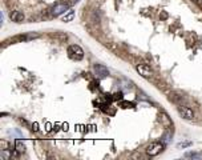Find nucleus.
Masks as SVG:
<instances>
[{
    "instance_id": "11",
    "label": "nucleus",
    "mask_w": 202,
    "mask_h": 160,
    "mask_svg": "<svg viewBox=\"0 0 202 160\" xmlns=\"http://www.w3.org/2000/svg\"><path fill=\"white\" fill-rule=\"evenodd\" d=\"M191 141H182V143H178V148H186V147H190L191 145Z\"/></svg>"
},
{
    "instance_id": "8",
    "label": "nucleus",
    "mask_w": 202,
    "mask_h": 160,
    "mask_svg": "<svg viewBox=\"0 0 202 160\" xmlns=\"http://www.w3.org/2000/svg\"><path fill=\"white\" fill-rule=\"evenodd\" d=\"M74 17V11L73 9H68L65 13H64L63 16V21L64 23H69V21H72Z\"/></svg>"
},
{
    "instance_id": "7",
    "label": "nucleus",
    "mask_w": 202,
    "mask_h": 160,
    "mask_svg": "<svg viewBox=\"0 0 202 160\" xmlns=\"http://www.w3.org/2000/svg\"><path fill=\"white\" fill-rule=\"evenodd\" d=\"M9 17L12 21H15V23H21V21L24 20V13L21 12V11H12V12L9 13Z\"/></svg>"
},
{
    "instance_id": "15",
    "label": "nucleus",
    "mask_w": 202,
    "mask_h": 160,
    "mask_svg": "<svg viewBox=\"0 0 202 160\" xmlns=\"http://www.w3.org/2000/svg\"><path fill=\"white\" fill-rule=\"evenodd\" d=\"M33 129H35V131L39 129V128H37V123H35V124H33Z\"/></svg>"
},
{
    "instance_id": "3",
    "label": "nucleus",
    "mask_w": 202,
    "mask_h": 160,
    "mask_svg": "<svg viewBox=\"0 0 202 160\" xmlns=\"http://www.w3.org/2000/svg\"><path fill=\"white\" fill-rule=\"evenodd\" d=\"M136 69H137L138 73H140L142 77H145V79H150V77L153 76V69L145 63L137 64V65H136Z\"/></svg>"
},
{
    "instance_id": "12",
    "label": "nucleus",
    "mask_w": 202,
    "mask_h": 160,
    "mask_svg": "<svg viewBox=\"0 0 202 160\" xmlns=\"http://www.w3.org/2000/svg\"><path fill=\"white\" fill-rule=\"evenodd\" d=\"M169 137H170V133L169 132L165 133L164 137H162V143H167V141H169Z\"/></svg>"
},
{
    "instance_id": "5",
    "label": "nucleus",
    "mask_w": 202,
    "mask_h": 160,
    "mask_svg": "<svg viewBox=\"0 0 202 160\" xmlns=\"http://www.w3.org/2000/svg\"><path fill=\"white\" fill-rule=\"evenodd\" d=\"M68 4L66 3H57V4H55L52 7V9H50V15L52 16H60L61 13H65L66 11H68Z\"/></svg>"
},
{
    "instance_id": "4",
    "label": "nucleus",
    "mask_w": 202,
    "mask_h": 160,
    "mask_svg": "<svg viewBox=\"0 0 202 160\" xmlns=\"http://www.w3.org/2000/svg\"><path fill=\"white\" fill-rule=\"evenodd\" d=\"M93 72H95V75L98 79H105V77L109 76V69L105 65H102V64H95Z\"/></svg>"
},
{
    "instance_id": "1",
    "label": "nucleus",
    "mask_w": 202,
    "mask_h": 160,
    "mask_svg": "<svg viewBox=\"0 0 202 160\" xmlns=\"http://www.w3.org/2000/svg\"><path fill=\"white\" fill-rule=\"evenodd\" d=\"M66 52H68L69 57L73 59V60H76V61H80V60L84 59V51H82V48L80 47V45H77V44L69 45Z\"/></svg>"
},
{
    "instance_id": "10",
    "label": "nucleus",
    "mask_w": 202,
    "mask_h": 160,
    "mask_svg": "<svg viewBox=\"0 0 202 160\" xmlns=\"http://www.w3.org/2000/svg\"><path fill=\"white\" fill-rule=\"evenodd\" d=\"M15 148L17 152H24L25 151V145H24V143L20 140V139H17V140L15 141Z\"/></svg>"
},
{
    "instance_id": "14",
    "label": "nucleus",
    "mask_w": 202,
    "mask_h": 160,
    "mask_svg": "<svg viewBox=\"0 0 202 160\" xmlns=\"http://www.w3.org/2000/svg\"><path fill=\"white\" fill-rule=\"evenodd\" d=\"M1 148L4 149V151H7L8 149V143L7 141H1Z\"/></svg>"
},
{
    "instance_id": "13",
    "label": "nucleus",
    "mask_w": 202,
    "mask_h": 160,
    "mask_svg": "<svg viewBox=\"0 0 202 160\" xmlns=\"http://www.w3.org/2000/svg\"><path fill=\"white\" fill-rule=\"evenodd\" d=\"M121 105L124 107V108H129V107H133V103H128V101H122Z\"/></svg>"
},
{
    "instance_id": "2",
    "label": "nucleus",
    "mask_w": 202,
    "mask_h": 160,
    "mask_svg": "<svg viewBox=\"0 0 202 160\" xmlns=\"http://www.w3.org/2000/svg\"><path fill=\"white\" fill-rule=\"evenodd\" d=\"M164 147L165 143H152L146 147V153L149 156H157V155H159L164 151Z\"/></svg>"
},
{
    "instance_id": "6",
    "label": "nucleus",
    "mask_w": 202,
    "mask_h": 160,
    "mask_svg": "<svg viewBox=\"0 0 202 160\" xmlns=\"http://www.w3.org/2000/svg\"><path fill=\"white\" fill-rule=\"evenodd\" d=\"M178 113H180L181 116H182L183 119H186V120L194 119V111L191 108H189V107H185V105L178 107Z\"/></svg>"
},
{
    "instance_id": "9",
    "label": "nucleus",
    "mask_w": 202,
    "mask_h": 160,
    "mask_svg": "<svg viewBox=\"0 0 202 160\" xmlns=\"http://www.w3.org/2000/svg\"><path fill=\"white\" fill-rule=\"evenodd\" d=\"M186 159H194V160H202V153L199 152H186L185 153Z\"/></svg>"
}]
</instances>
